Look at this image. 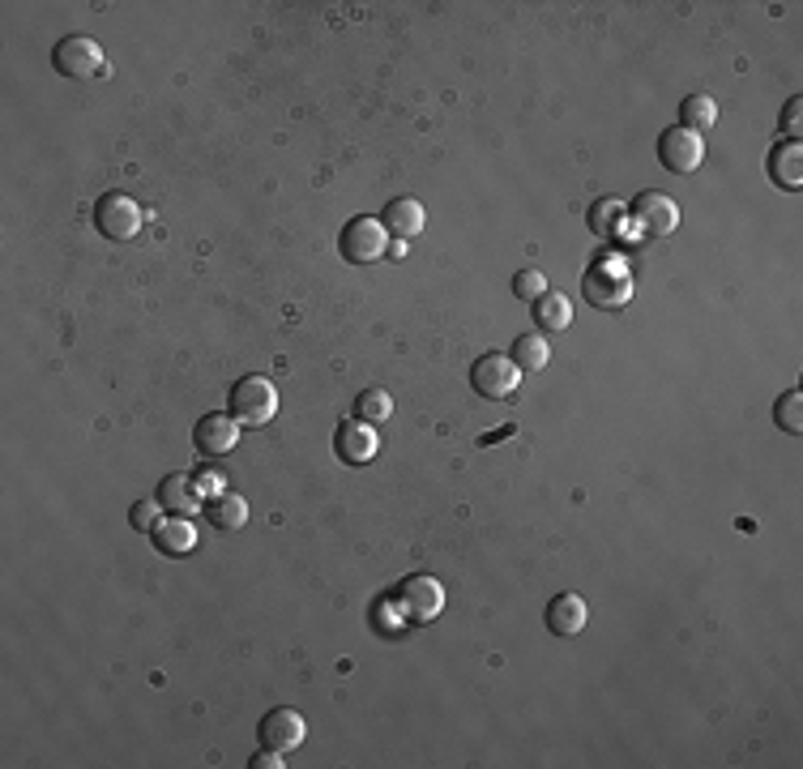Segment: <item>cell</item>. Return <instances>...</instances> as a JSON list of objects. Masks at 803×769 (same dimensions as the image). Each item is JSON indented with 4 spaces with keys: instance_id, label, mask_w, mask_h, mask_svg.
<instances>
[{
    "instance_id": "14",
    "label": "cell",
    "mask_w": 803,
    "mask_h": 769,
    "mask_svg": "<svg viewBox=\"0 0 803 769\" xmlns=\"http://www.w3.org/2000/svg\"><path fill=\"white\" fill-rule=\"evenodd\" d=\"M543 620L556 638H578L581 629H585V620H590V608H585L581 594H556V599L547 603Z\"/></svg>"
},
{
    "instance_id": "15",
    "label": "cell",
    "mask_w": 803,
    "mask_h": 769,
    "mask_svg": "<svg viewBox=\"0 0 803 769\" xmlns=\"http://www.w3.org/2000/svg\"><path fill=\"white\" fill-rule=\"evenodd\" d=\"M381 227H385L393 240H415L419 231L427 227V214L415 197H393L385 210H381Z\"/></svg>"
},
{
    "instance_id": "10",
    "label": "cell",
    "mask_w": 803,
    "mask_h": 769,
    "mask_svg": "<svg viewBox=\"0 0 803 769\" xmlns=\"http://www.w3.org/2000/svg\"><path fill=\"white\" fill-rule=\"evenodd\" d=\"M633 223L642 235H654V240H663V235H672L675 227H679V206H675L667 192H642L637 201H633Z\"/></svg>"
},
{
    "instance_id": "5",
    "label": "cell",
    "mask_w": 803,
    "mask_h": 769,
    "mask_svg": "<svg viewBox=\"0 0 803 769\" xmlns=\"http://www.w3.org/2000/svg\"><path fill=\"white\" fill-rule=\"evenodd\" d=\"M517 384H521V372H517V364L509 359V355L487 351L471 364V389H475L479 398H487V402H505V398H514Z\"/></svg>"
},
{
    "instance_id": "17",
    "label": "cell",
    "mask_w": 803,
    "mask_h": 769,
    "mask_svg": "<svg viewBox=\"0 0 803 769\" xmlns=\"http://www.w3.org/2000/svg\"><path fill=\"white\" fill-rule=\"evenodd\" d=\"M765 171H770L773 185L782 189H803V146L800 141H778L765 159Z\"/></svg>"
},
{
    "instance_id": "1",
    "label": "cell",
    "mask_w": 803,
    "mask_h": 769,
    "mask_svg": "<svg viewBox=\"0 0 803 769\" xmlns=\"http://www.w3.org/2000/svg\"><path fill=\"white\" fill-rule=\"evenodd\" d=\"M226 415L235 419L240 428H265L270 419L278 415V389L270 377H240L231 384V398H226Z\"/></svg>"
},
{
    "instance_id": "4",
    "label": "cell",
    "mask_w": 803,
    "mask_h": 769,
    "mask_svg": "<svg viewBox=\"0 0 803 769\" xmlns=\"http://www.w3.org/2000/svg\"><path fill=\"white\" fill-rule=\"evenodd\" d=\"M146 223V214H141V206L133 201L129 192H103L95 201V227L103 240H112V244H125L133 240L137 231Z\"/></svg>"
},
{
    "instance_id": "11",
    "label": "cell",
    "mask_w": 803,
    "mask_h": 769,
    "mask_svg": "<svg viewBox=\"0 0 803 769\" xmlns=\"http://www.w3.org/2000/svg\"><path fill=\"white\" fill-rule=\"evenodd\" d=\"M261 744L265 748H274V752H290V748H299L304 736H308V723H304V714L299 709H270L265 718H261Z\"/></svg>"
},
{
    "instance_id": "18",
    "label": "cell",
    "mask_w": 803,
    "mask_h": 769,
    "mask_svg": "<svg viewBox=\"0 0 803 769\" xmlns=\"http://www.w3.org/2000/svg\"><path fill=\"white\" fill-rule=\"evenodd\" d=\"M624 219H628V210H624V201H615V197H599V201L590 206V231H594L599 240H620Z\"/></svg>"
},
{
    "instance_id": "25",
    "label": "cell",
    "mask_w": 803,
    "mask_h": 769,
    "mask_svg": "<svg viewBox=\"0 0 803 769\" xmlns=\"http://www.w3.org/2000/svg\"><path fill=\"white\" fill-rule=\"evenodd\" d=\"M543 291H547V278L539 274V270H517V274H514V295H517V299H530V304H535Z\"/></svg>"
},
{
    "instance_id": "8",
    "label": "cell",
    "mask_w": 803,
    "mask_h": 769,
    "mask_svg": "<svg viewBox=\"0 0 803 769\" xmlns=\"http://www.w3.org/2000/svg\"><path fill=\"white\" fill-rule=\"evenodd\" d=\"M706 159V146H701V137L697 133H688V128H663V137H658V162L672 171V176H693L697 167Z\"/></svg>"
},
{
    "instance_id": "2",
    "label": "cell",
    "mask_w": 803,
    "mask_h": 769,
    "mask_svg": "<svg viewBox=\"0 0 803 769\" xmlns=\"http://www.w3.org/2000/svg\"><path fill=\"white\" fill-rule=\"evenodd\" d=\"M393 608L402 611V620H411V624H432L445 611V586L427 573L406 577L393 590Z\"/></svg>"
},
{
    "instance_id": "13",
    "label": "cell",
    "mask_w": 803,
    "mask_h": 769,
    "mask_svg": "<svg viewBox=\"0 0 803 769\" xmlns=\"http://www.w3.org/2000/svg\"><path fill=\"white\" fill-rule=\"evenodd\" d=\"M155 501H159V509L176 513V517H193L205 505V496H201L193 475H167L159 483V492H155Z\"/></svg>"
},
{
    "instance_id": "24",
    "label": "cell",
    "mask_w": 803,
    "mask_h": 769,
    "mask_svg": "<svg viewBox=\"0 0 803 769\" xmlns=\"http://www.w3.org/2000/svg\"><path fill=\"white\" fill-rule=\"evenodd\" d=\"M773 419H778V428H782V432L800 436L803 432V393L800 389H786V393L773 402Z\"/></svg>"
},
{
    "instance_id": "22",
    "label": "cell",
    "mask_w": 803,
    "mask_h": 769,
    "mask_svg": "<svg viewBox=\"0 0 803 769\" xmlns=\"http://www.w3.org/2000/svg\"><path fill=\"white\" fill-rule=\"evenodd\" d=\"M535 320H539V329L556 334V329H569L573 308H569V299H564L560 291H543V295L535 299Z\"/></svg>"
},
{
    "instance_id": "19",
    "label": "cell",
    "mask_w": 803,
    "mask_h": 769,
    "mask_svg": "<svg viewBox=\"0 0 803 769\" xmlns=\"http://www.w3.org/2000/svg\"><path fill=\"white\" fill-rule=\"evenodd\" d=\"M509 359L517 364V372H539L547 368V359H551V347H547V338L535 329V334H517L514 347H509Z\"/></svg>"
},
{
    "instance_id": "6",
    "label": "cell",
    "mask_w": 803,
    "mask_h": 769,
    "mask_svg": "<svg viewBox=\"0 0 803 769\" xmlns=\"http://www.w3.org/2000/svg\"><path fill=\"white\" fill-rule=\"evenodd\" d=\"M338 253H342V261H351V265H372V261H381L389 253V231L381 227V219L359 214V219H351V223L342 227Z\"/></svg>"
},
{
    "instance_id": "16",
    "label": "cell",
    "mask_w": 803,
    "mask_h": 769,
    "mask_svg": "<svg viewBox=\"0 0 803 769\" xmlns=\"http://www.w3.org/2000/svg\"><path fill=\"white\" fill-rule=\"evenodd\" d=\"M150 539H155V547H159L162 556H189L197 547V526L189 517L167 513V517H159V526L150 530Z\"/></svg>"
},
{
    "instance_id": "26",
    "label": "cell",
    "mask_w": 803,
    "mask_h": 769,
    "mask_svg": "<svg viewBox=\"0 0 803 769\" xmlns=\"http://www.w3.org/2000/svg\"><path fill=\"white\" fill-rule=\"evenodd\" d=\"M129 522L141 530V535H150V530L159 526V501H137L129 509Z\"/></svg>"
},
{
    "instance_id": "20",
    "label": "cell",
    "mask_w": 803,
    "mask_h": 769,
    "mask_svg": "<svg viewBox=\"0 0 803 769\" xmlns=\"http://www.w3.org/2000/svg\"><path fill=\"white\" fill-rule=\"evenodd\" d=\"M714 125H718V103H714L709 95H688L684 103H679V128H688V133L706 137Z\"/></svg>"
},
{
    "instance_id": "3",
    "label": "cell",
    "mask_w": 803,
    "mask_h": 769,
    "mask_svg": "<svg viewBox=\"0 0 803 769\" xmlns=\"http://www.w3.org/2000/svg\"><path fill=\"white\" fill-rule=\"evenodd\" d=\"M52 69L61 77L73 82H91V77H107V61H103V48H98L91 34H68L56 43L52 52Z\"/></svg>"
},
{
    "instance_id": "23",
    "label": "cell",
    "mask_w": 803,
    "mask_h": 769,
    "mask_svg": "<svg viewBox=\"0 0 803 769\" xmlns=\"http://www.w3.org/2000/svg\"><path fill=\"white\" fill-rule=\"evenodd\" d=\"M393 415V398H389V389L381 384H368L359 398H355V419H363V423H385Z\"/></svg>"
},
{
    "instance_id": "28",
    "label": "cell",
    "mask_w": 803,
    "mask_h": 769,
    "mask_svg": "<svg viewBox=\"0 0 803 769\" xmlns=\"http://www.w3.org/2000/svg\"><path fill=\"white\" fill-rule=\"evenodd\" d=\"M786 128H791V141H800V128H803V98H791V103H786Z\"/></svg>"
},
{
    "instance_id": "29",
    "label": "cell",
    "mask_w": 803,
    "mask_h": 769,
    "mask_svg": "<svg viewBox=\"0 0 803 769\" xmlns=\"http://www.w3.org/2000/svg\"><path fill=\"white\" fill-rule=\"evenodd\" d=\"M249 766H253V769H283L287 761H283V752H274V748H261Z\"/></svg>"
},
{
    "instance_id": "9",
    "label": "cell",
    "mask_w": 803,
    "mask_h": 769,
    "mask_svg": "<svg viewBox=\"0 0 803 769\" xmlns=\"http://www.w3.org/2000/svg\"><path fill=\"white\" fill-rule=\"evenodd\" d=\"M334 453H338L347 466H368V462L381 453L377 423H363V419H347V423H338V432H334Z\"/></svg>"
},
{
    "instance_id": "7",
    "label": "cell",
    "mask_w": 803,
    "mask_h": 769,
    "mask_svg": "<svg viewBox=\"0 0 803 769\" xmlns=\"http://www.w3.org/2000/svg\"><path fill=\"white\" fill-rule=\"evenodd\" d=\"M581 291H585L590 308H599V313H615V308H624V304L633 299V283H628V274H624L620 265H607V261H599V265H590V270H585Z\"/></svg>"
},
{
    "instance_id": "21",
    "label": "cell",
    "mask_w": 803,
    "mask_h": 769,
    "mask_svg": "<svg viewBox=\"0 0 803 769\" xmlns=\"http://www.w3.org/2000/svg\"><path fill=\"white\" fill-rule=\"evenodd\" d=\"M205 513H210V522H214L219 530H240V526L249 522V501L235 496V492H223V496L205 501Z\"/></svg>"
},
{
    "instance_id": "27",
    "label": "cell",
    "mask_w": 803,
    "mask_h": 769,
    "mask_svg": "<svg viewBox=\"0 0 803 769\" xmlns=\"http://www.w3.org/2000/svg\"><path fill=\"white\" fill-rule=\"evenodd\" d=\"M193 480H197V487H201V496H205V501H214V496H223L226 492V483H223L219 471H201V475H193Z\"/></svg>"
},
{
    "instance_id": "12",
    "label": "cell",
    "mask_w": 803,
    "mask_h": 769,
    "mask_svg": "<svg viewBox=\"0 0 803 769\" xmlns=\"http://www.w3.org/2000/svg\"><path fill=\"white\" fill-rule=\"evenodd\" d=\"M240 445V423L231 415H201L193 428V449L201 457H226Z\"/></svg>"
},
{
    "instance_id": "30",
    "label": "cell",
    "mask_w": 803,
    "mask_h": 769,
    "mask_svg": "<svg viewBox=\"0 0 803 769\" xmlns=\"http://www.w3.org/2000/svg\"><path fill=\"white\" fill-rule=\"evenodd\" d=\"M514 432H517V428H514V423H509V428H500V432H487V436H483L479 445H492V441H505V436H514Z\"/></svg>"
}]
</instances>
